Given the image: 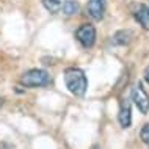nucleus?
<instances>
[{
    "mask_svg": "<svg viewBox=\"0 0 149 149\" xmlns=\"http://www.w3.org/2000/svg\"><path fill=\"white\" fill-rule=\"evenodd\" d=\"M75 38L85 49H91L96 42V29L91 24H83L75 31Z\"/></svg>",
    "mask_w": 149,
    "mask_h": 149,
    "instance_id": "obj_4",
    "label": "nucleus"
},
{
    "mask_svg": "<svg viewBox=\"0 0 149 149\" xmlns=\"http://www.w3.org/2000/svg\"><path fill=\"white\" fill-rule=\"evenodd\" d=\"M132 38H134V33L130 30H119L118 33H115L111 42L116 44V46H126L132 41Z\"/></svg>",
    "mask_w": 149,
    "mask_h": 149,
    "instance_id": "obj_9",
    "label": "nucleus"
},
{
    "mask_svg": "<svg viewBox=\"0 0 149 149\" xmlns=\"http://www.w3.org/2000/svg\"><path fill=\"white\" fill-rule=\"evenodd\" d=\"M0 105H2V99H0Z\"/></svg>",
    "mask_w": 149,
    "mask_h": 149,
    "instance_id": "obj_13",
    "label": "nucleus"
},
{
    "mask_svg": "<svg viewBox=\"0 0 149 149\" xmlns=\"http://www.w3.org/2000/svg\"><path fill=\"white\" fill-rule=\"evenodd\" d=\"M140 136H141L143 143L149 144V124H144V126H143L141 132H140Z\"/></svg>",
    "mask_w": 149,
    "mask_h": 149,
    "instance_id": "obj_10",
    "label": "nucleus"
},
{
    "mask_svg": "<svg viewBox=\"0 0 149 149\" xmlns=\"http://www.w3.org/2000/svg\"><path fill=\"white\" fill-rule=\"evenodd\" d=\"M42 5L52 14H66L72 16L79 13V2L77 0H42Z\"/></svg>",
    "mask_w": 149,
    "mask_h": 149,
    "instance_id": "obj_2",
    "label": "nucleus"
},
{
    "mask_svg": "<svg viewBox=\"0 0 149 149\" xmlns=\"http://www.w3.org/2000/svg\"><path fill=\"white\" fill-rule=\"evenodd\" d=\"M93 149H100V148H99V146H94V148H93Z\"/></svg>",
    "mask_w": 149,
    "mask_h": 149,
    "instance_id": "obj_12",
    "label": "nucleus"
},
{
    "mask_svg": "<svg viewBox=\"0 0 149 149\" xmlns=\"http://www.w3.org/2000/svg\"><path fill=\"white\" fill-rule=\"evenodd\" d=\"M135 19L144 30H149V8L146 5H138L135 8Z\"/></svg>",
    "mask_w": 149,
    "mask_h": 149,
    "instance_id": "obj_8",
    "label": "nucleus"
},
{
    "mask_svg": "<svg viewBox=\"0 0 149 149\" xmlns=\"http://www.w3.org/2000/svg\"><path fill=\"white\" fill-rule=\"evenodd\" d=\"M64 83L66 88L74 96H83L88 88V80L85 72L79 68H69L64 71Z\"/></svg>",
    "mask_w": 149,
    "mask_h": 149,
    "instance_id": "obj_1",
    "label": "nucleus"
},
{
    "mask_svg": "<svg viewBox=\"0 0 149 149\" xmlns=\"http://www.w3.org/2000/svg\"><path fill=\"white\" fill-rule=\"evenodd\" d=\"M132 100H134V104L138 107V110L141 111V113L146 115L149 111V96H148V93L144 91V88L141 86V83H136V85L132 88Z\"/></svg>",
    "mask_w": 149,
    "mask_h": 149,
    "instance_id": "obj_5",
    "label": "nucleus"
},
{
    "mask_svg": "<svg viewBox=\"0 0 149 149\" xmlns=\"http://www.w3.org/2000/svg\"><path fill=\"white\" fill-rule=\"evenodd\" d=\"M88 14L94 21H102L104 13H105V0H90L88 2Z\"/></svg>",
    "mask_w": 149,
    "mask_h": 149,
    "instance_id": "obj_6",
    "label": "nucleus"
},
{
    "mask_svg": "<svg viewBox=\"0 0 149 149\" xmlns=\"http://www.w3.org/2000/svg\"><path fill=\"white\" fill-rule=\"evenodd\" d=\"M144 80H146V82L149 83V66L146 68V69H144Z\"/></svg>",
    "mask_w": 149,
    "mask_h": 149,
    "instance_id": "obj_11",
    "label": "nucleus"
},
{
    "mask_svg": "<svg viewBox=\"0 0 149 149\" xmlns=\"http://www.w3.org/2000/svg\"><path fill=\"white\" fill-rule=\"evenodd\" d=\"M21 83L25 86H46L50 83V75L44 69H30L21 77Z\"/></svg>",
    "mask_w": 149,
    "mask_h": 149,
    "instance_id": "obj_3",
    "label": "nucleus"
},
{
    "mask_svg": "<svg viewBox=\"0 0 149 149\" xmlns=\"http://www.w3.org/2000/svg\"><path fill=\"white\" fill-rule=\"evenodd\" d=\"M118 121H119L121 127H124V129L130 127V124H132V110H130V104H129L127 100H123V104H121Z\"/></svg>",
    "mask_w": 149,
    "mask_h": 149,
    "instance_id": "obj_7",
    "label": "nucleus"
}]
</instances>
